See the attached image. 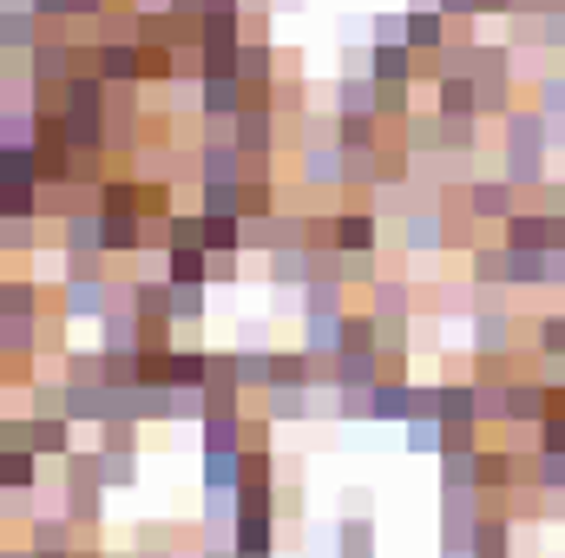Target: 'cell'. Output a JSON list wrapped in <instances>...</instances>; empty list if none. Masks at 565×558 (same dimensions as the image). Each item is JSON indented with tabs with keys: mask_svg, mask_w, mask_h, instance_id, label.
Listing matches in <instances>:
<instances>
[{
	"mask_svg": "<svg viewBox=\"0 0 565 558\" xmlns=\"http://www.w3.org/2000/svg\"><path fill=\"white\" fill-rule=\"evenodd\" d=\"M119 302H126V282H113L106 270L99 277H66V289H60V322H106Z\"/></svg>",
	"mask_w": 565,
	"mask_h": 558,
	"instance_id": "obj_2",
	"label": "cell"
},
{
	"mask_svg": "<svg viewBox=\"0 0 565 558\" xmlns=\"http://www.w3.org/2000/svg\"><path fill=\"white\" fill-rule=\"evenodd\" d=\"M139 447V420H106L99 427V453H132Z\"/></svg>",
	"mask_w": 565,
	"mask_h": 558,
	"instance_id": "obj_43",
	"label": "cell"
},
{
	"mask_svg": "<svg viewBox=\"0 0 565 558\" xmlns=\"http://www.w3.org/2000/svg\"><path fill=\"white\" fill-rule=\"evenodd\" d=\"M309 415V388H264V420H302Z\"/></svg>",
	"mask_w": 565,
	"mask_h": 558,
	"instance_id": "obj_36",
	"label": "cell"
},
{
	"mask_svg": "<svg viewBox=\"0 0 565 558\" xmlns=\"http://www.w3.org/2000/svg\"><path fill=\"white\" fill-rule=\"evenodd\" d=\"M198 13H244V0H198Z\"/></svg>",
	"mask_w": 565,
	"mask_h": 558,
	"instance_id": "obj_49",
	"label": "cell"
},
{
	"mask_svg": "<svg viewBox=\"0 0 565 558\" xmlns=\"http://www.w3.org/2000/svg\"><path fill=\"white\" fill-rule=\"evenodd\" d=\"M335 552L342 558H375V519L349 506V519L335 526Z\"/></svg>",
	"mask_w": 565,
	"mask_h": 558,
	"instance_id": "obj_27",
	"label": "cell"
},
{
	"mask_svg": "<svg viewBox=\"0 0 565 558\" xmlns=\"http://www.w3.org/2000/svg\"><path fill=\"white\" fill-rule=\"evenodd\" d=\"M460 197H467V217H473V224H507L513 204H520V191H513L507 178H480V184H467Z\"/></svg>",
	"mask_w": 565,
	"mask_h": 558,
	"instance_id": "obj_10",
	"label": "cell"
},
{
	"mask_svg": "<svg viewBox=\"0 0 565 558\" xmlns=\"http://www.w3.org/2000/svg\"><path fill=\"white\" fill-rule=\"evenodd\" d=\"M231 73H237L250 93H270V86H277V46H270V40H244L237 60H231Z\"/></svg>",
	"mask_w": 565,
	"mask_h": 558,
	"instance_id": "obj_14",
	"label": "cell"
},
{
	"mask_svg": "<svg viewBox=\"0 0 565 558\" xmlns=\"http://www.w3.org/2000/svg\"><path fill=\"white\" fill-rule=\"evenodd\" d=\"M7 500H13V493H7V486H0V526H7Z\"/></svg>",
	"mask_w": 565,
	"mask_h": 558,
	"instance_id": "obj_52",
	"label": "cell"
},
{
	"mask_svg": "<svg viewBox=\"0 0 565 558\" xmlns=\"http://www.w3.org/2000/svg\"><path fill=\"white\" fill-rule=\"evenodd\" d=\"M13 388V362H7V348H0V395Z\"/></svg>",
	"mask_w": 565,
	"mask_h": 558,
	"instance_id": "obj_50",
	"label": "cell"
},
{
	"mask_svg": "<svg viewBox=\"0 0 565 558\" xmlns=\"http://www.w3.org/2000/svg\"><path fill=\"white\" fill-rule=\"evenodd\" d=\"M0 558H40L33 546H0Z\"/></svg>",
	"mask_w": 565,
	"mask_h": 558,
	"instance_id": "obj_51",
	"label": "cell"
},
{
	"mask_svg": "<svg viewBox=\"0 0 565 558\" xmlns=\"http://www.w3.org/2000/svg\"><path fill=\"white\" fill-rule=\"evenodd\" d=\"M93 73H99L106 86H145L139 40H132V33H126V40H93Z\"/></svg>",
	"mask_w": 565,
	"mask_h": 558,
	"instance_id": "obj_6",
	"label": "cell"
},
{
	"mask_svg": "<svg viewBox=\"0 0 565 558\" xmlns=\"http://www.w3.org/2000/svg\"><path fill=\"white\" fill-rule=\"evenodd\" d=\"M553 408V388L533 375V368H520L513 382H507V427H540Z\"/></svg>",
	"mask_w": 565,
	"mask_h": 558,
	"instance_id": "obj_8",
	"label": "cell"
},
{
	"mask_svg": "<svg viewBox=\"0 0 565 558\" xmlns=\"http://www.w3.org/2000/svg\"><path fill=\"white\" fill-rule=\"evenodd\" d=\"M204 296H211V282H171V322H204Z\"/></svg>",
	"mask_w": 565,
	"mask_h": 558,
	"instance_id": "obj_37",
	"label": "cell"
},
{
	"mask_svg": "<svg viewBox=\"0 0 565 558\" xmlns=\"http://www.w3.org/2000/svg\"><path fill=\"white\" fill-rule=\"evenodd\" d=\"M473 466H480V493H493V500H507V493H513V480H520V466H513V453H507V447H480V453H473Z\"/></svg>",
	"mask_w": 565,
	"mask_h": 558,
	"instance_id": "obj_23",
	"label": "cell"
},
{
	"mask_svg": "<svg viewBox=\"0 0 565 558\" xmlns=\"http://www.w3.org/2000/svg\"><path fill=\"white\" fill-rule=\"evenodd\" d=\"M250 99H257V93H250L237 73H204V79H198V112H204L211 126H231Z\"/></svg>",
	"mask_w": 565,
	"mask_h": 558,
	"instance_id": "obj_5",
	"label": "cell"
},
{
	"mask_svg": "<svg viewBox=\"0 0 565 558\" xmlns=\"http://www.w3.org/2000/svg\"><path fill=\"white\" fill-rule=\"evenodd\" d=\"M0 486L20 500V493H40V453L33 447H0Z\"/></svg>",
	"mask_w": 565,
	"mask_h": 558,
	"instance_id": "obj_19",
	"label": "cell"
},
{
	"mask_svg": "<svg viewBox=\"0 0 565 558\" xmlns=\"http://www.w3.org/2000/svg\"><path fill=\"white\" fill-rule=\"evenodd\" d=\"M507 184L513 191H540L546 184V144H507Z\"/></svg>",
	"mask_w": 565,
	"mask_h": 558,
	"instance_id": "obj_22",
	"label": "cell"
},
{
	"mask_svg": "<svg viewBox=\"0 0 565 558\" xmlns=\"http://www.w3.org/2000/svg\"><path fill=\"white\" fill-rule=\"evenodd\" d=\"M540 355H565V309H553V315H540Z\"/></svg>",
	"mask_w": 565,
	"mask_h": 558,
	"instance_id": "obj_47",
	"label": "cell"
},
{
	"mask_svg": "<svg viewBox=\"0 0 565 558\" xmlns=\"http://www.w3.org/2000/svg\"><path fill=\"white\" fill-rule=\"evenodd\" d=\"M264 270H270L277 289H302L309 270H316V250H302V244H270V250H264Z\"/></svg>",
	"mask_w": 565,
	"mask_h": 558,
	"instance_id": "obj_17",
	"label": "cell"
},
{
	"mask_svg": "<svg viewBox=\"0 0 565 558\" xmlns=\"http://www.w3.org/2000/svg\"><path fill=\"white\" fill-rule=\"evenodd\" d=\"M540 112H546V144L559 151L565 144V79L553 73V79H540Z\"/></svg>",
	"mask_w": 565,
	"mask_h": 558,
	"instance_id": "obj_33",
	"label": "cell"
},
{
	"mask_svg": "<svg viewBox=\"0 0 565 558\" xmlns=\"http://www.w3.org/2000/svg\"><path fill=\"white\" fill-rule=\"evenodd\" d=\"M264 99H270V112H277V119H296V112H302V106H309V99H302V86H296V79H277V86H270V93H264Z\"/></svg>",
	"mask_w": 565,
	"mask_h": 558,
	"instance_id": "obj_45",
	"label": "cell"
},
{
	"mask_svg": "<svg viewBox=\"0 0 565 558\" xmlns=\"http://www.w3.org/2000/svg\"><path fill=\"white\" fill-rule=\"evenodd\" d=\"M60 382H106V348H66Z\"/></svg>",
	"mask_w": 565,
	"mask_h": 558,
	"instance_id": "obj_38",
	"label": "cell"
},
{
	"mask_svg": "<svg viewBox=\"0 0 565 558\" xmlns=\"http://www.w3.org/2000/svg\"><path fill=\"white\" fill-rule=\"evenodd\" d=\"M191 171H198V184H237V178H250V158H244L231 139H217V144H204V151H198V164H191Z\"/></svg>",
	"mask_w": 565,
	"mask_h": 558,
	"instance_id": "obj_13",
	"label": "cell"
},
{
	"mask_svg": "<svg viewBox=\"0 0 565 558\" xmlns=\"http://www.w3.org/2000/svg\"><path fill=\"white\" fill-rule=\"evenodd\" d=\"M237 270H244L237 250H211V289H217V282H237Z\"/></svg>",
	"mask_w": 565,
	"mask_h": 558,
	"instance_id": "obj_48",
	"label": "cell"
},
{
	"mask_svg": "<svg viewBox=\"0 0 565 558\" xmlns=\"http://www.w3.org/2000/svg\"><path fill=\"white\" fill-rule=\"evenodd\" d=\"M66 513L79 533H99L106 519V480H99V453H66Z\"/></svg>",
	"mask_w": 565,
	"mask_h": 558,
	"instance_id": "obj_1",
	"label": "cell"
},
{
	"mask_svg": "<svg viewBox=\"0 0 565 558\" xmlns=\"http://www.w3.org/2000/svg\"><path fill=\"white\" fill-rule=\"evenodd\" d=\"M434 119H480V79L473 73H440L434 79Z\"/></svg>",
	"mask_w": 565,
	"mask_h": 558,
	"instance_id": "obj_9",
	"label": "cell"
},
{
	"mask_svg": "<svg viewBox=\"0 0 565 558\" xmlns=\"http://www.w3.org/2000/svg\"><path fill=\"white\" fill-rule=\"evenodd\" d=\"M375 322H408V289L402 282H375Z\"/></svg>",
	"mask_w": 565,
	"mask_h": 558,
	"instance_id": "obj_40",
	"label": "cell"
},
{
	"mask_svg": "<svg viewBox=\"0 0 565 558\" xmlns=\"http://www.w3.org/2000/svg\"><path fill=\"white\" fill-rule=\"evenodd\" d=\"M0 315H46L40 282H33V277H7V282H0Z\"/></svg>",
	"mask_w": 565,
	"mask_h": 558,
	"instance_id": "obj_30",
	"label": "cell"
},
{
	"mask_svg": "<svg viewBox=\"0 0 565 558\" xmlns=\"http://www.w3.org/2000/svg\"><path fill=\"white\" fill-rule=\"evenodd\" d=\"M231 368H237V388L244 395H264L270 382H277V348H231Z\"/></svg>",
	"mask_w": 565,
	"mask_h": 558,
	"instance_id": "obj_18",
	"label": "cell"
},
{
	"mask_svg": "<svg viewBox=\"0 0 565 558\" xmlns=\"http://www.w3.org/2000/svg\"><path fill=\"white\" fill-rule=\"evenodd\" d=\"M158 230H164V250H211V244H204V211H198V217H191V211H171Z\"/></svg>",
	"mask_w": 565,
	"mask_h": 558,
	"instance_id": "obj_29",
	"label": "cell"
},
{
	"mask_svg": "<svg viewBox=\"0 0 565 558\" xmlns=\"http://www.w3.org/2000/svg\"><path fill=\"white\" fill-rule=\"evenodd\" d=\"M106 217V257H132L145 244V217H113V211H99Z\"/></svg>",
	"mask_w": 565,
	"mask_h": 558,
	"instance_id": "obj_34",
	"label": "cell"
},
{
	"mask_svg": "<svg viewBox=\"0 0 565 558\" xmlns=\"http://www.w3.org/2000/svg\"><path fill=\"white\" fill-rule=\"evenodd\" d=\"M402 427H408V447H415V453H434V460H440V420L422 415V420H402Z\"/></svg>",
	"mask_w": 565,
	"mask_h": 558,
	"instance_id": "obj_46",
	"label": "cell"
},
{
	"mask_svg": "<svg viewBox=\"0 0 565 558\" xmlns=\"http://www.w3.org/2000/svg\"><path fill=\"white\" fill-rule=\"evenodd\" d=\"M546 500H565V453H533V466H520Z\"/></svg>",
	"mask_w": 565,
	"mask_h": 558,
	"instance_id": "obj_35",
	"label": "cell"
},
{
	"mask_svg": "<svg viewBox=\"0 0 565 558\" xmlns=\"http://www.w3.org/2000/svg\"><path fill=\"white\" fill-rule=\"evenodd\" d=\"M375 106H382V79H375V73H342V79H335V112H355V119H362V112H375Z\"/></svg>",
	"mask_w": 565,
	"mask_h": 558,
	"instance_id": "obj_21",
	"label": "cell"
},
{
	"mask_svg": "<svg viewBox=\"0 0 565 558\" xmlns=\"http://www.w3.org/2000/svg\"><path fill=\"white\" fill-rule=\"evenodd\" d=\"M329 250H335V257H375V250H382V217H375V204H342V211L329 217Z\"/></svg>",
	"mask_w": 565,
	"mask_h": 558,
	"instance_id": "obj_3",
	"label": "cell"
},
{
	"mask_svg": "<svg viewBox=\"0 0 565 558\" xmlns=\"http://www.w3.org/2000/svg\"><path fill=\"white\" fill-rule=\"evenodd\" d=\"M198 211L204 217H244V178L237 184H198Z\"/></svg>",
	"mask_w": 565,
	"mask_h": 558,
	"instance_id": "obj_31",
	"label": "cell"
},
{
	"mask_svg": "<svg viewBox=\"0 0 565 558\" xmlns=\"http://www.w3.org/2000/svg\"><path fill=\"white\" fill-rule=\"evenodd\" d=\"M231 552L277 558V513H231Z\"/></svg>",
	"mask_w": 565,
	"mask_h": 558,
	"instance_id": "obj_11",
	"label": "cell"
},
{
	"mask_svg": "<svg viewBox=\"0 0 565 558\" xmlns=\"http://www.w3.org/2000/svg\"><path fill=\"white\" fill-rule=\"evenodd\" d=\"M244 473V453H204V500H231Z\"/></svg>",
	"mask_w": 565,
	"mask_h": 558,
	"instance_id": "obj_28",
	"label": "cell"
},
{
	"mask_svg": "<svg viewBox=\"0 0 565 558\" xmlns=\"http://www.w3.org/2000/svg\"><path fill=\"white\" fill-rule=\"evenodd\" d=\"M73 533V513H33V552H79Z\"/></svg>",
	"mask_w": 565,
	"mask_h": 558,
	"instance_id": "obj_26",
	"label": "cell"
},
{
	"mask_svg": "<svg viewBox=\"0 0 565 558\" xmlns=\"http://www.w3.org/2000/svg\"><path fill=\"white\" fill-rule=\"evenodd\" d=\"M204 558H237V552H231V546H217V552H204Z\"/></svg>",
	"mask_w": 565,
	"mask_h": 558,
	"instance_id": "obj_53",
	"label": "cell"
},
{
	"mask_svg": "<svg viewBox=\"0 0 565 558\" xmlns=\"http://www.w3.org/2000/svg\"><path fill=\"white\" fill-rule=\"evenodd\" d=\"M204 375H211V355L204 348H184V342H171V355H164V388H191V395H204Z\"/></svg>",
	"mask_w": 565,
	"mask_h": 558,
	"instance_id": "obj_16",
	"label": "cell"
},
{
	"mask_svg": "<svg viewBox=\"0 0 565 558\" xmlns=\"http://www.w3.org/2000/svg\"><path fill=\"white\" fill-rule=\"evenodd\" d=\"M507 289H546V250H507Z\"/></svg>",
	"mask_w": 565,
	"mask_h": 558,
	"instance_id": "obj_32",
	"label": "cell"
},
{
	"mask_svg": "<svg viewBox=\"0 0 565 558\" xmlns=\"http://www.w3.org/2000/svg\"><path fill=\"white\" fill-rule=\"evenodd\" d=\"M467 270H473V282H507V244H480L473 257H467Z\"/></svg>",
	"mask_w": 565,
	"mask_h": 558,
	"instance_id": "obj_39",
	"label": "cell"
},
{
	"mask_svg": "<svg viewBox=\"0 0 565 558\" xmlns=\"http://www.w3.org/2000/svg\"><path fill=\"white\" fill-rule=\"evenodd\" d=\"M224 132H231V144H237L244 158H270V151H277V132H282V119L270 112V99L257 93V99H250V106H244V112H237V119H231Z\"/></svg>",
	"mask_w": 565,
	"mask_h": 558,
	"instance_id": "obj_4",
	"label": "cell"
},
{
	"mask_svg": "<svg viewBox=\"0 0 565 558\" xmlns=\"http://www.w3.org/2000/svg\"><path fill=\"white\" fill-rule=\"evenodd\" d=\"M33 453H40V460H66V453H79V447H73V420L66 415H33Z\"/></svg>",
	"mask_w": 565,
	"mask_h": 558,
	"instance_id": "obj_24",
	"label": "cell"
},
{
	"mask_svg": "<svg viewBox=\"0 0 565 558\" xmlns=\"http://www.w3.org/2000/svg\"><path fill=\"white\" fill-rule=\"evenodd\" d=\"M126 302L139 309L145 322H171V282H164V277H139V282H126Z\"/></svg>",
	"mask_w": 565,
	"mask_h": 558,
	"instance_id": "obj_25",
	"label": "cell"
},
{
	"mask_svg": "<svg viewBox=\"0 0 565 558\" xmlns=\"http://www.w3.org/2000/svg\"><path fill=\"white\" fill-rule=\"evenodd\" d=\"M302 184H335V191H349V151L342 144H302Z\"/></svg>",
	"mask_w": 565,
	"mask_h": 558,
	"instance_id": "obj_15",
	"label": "cell"
},
{
	"mask_svg": "<svg viewBox=\"0 0 565 558\" xmlns=\"http://www.w3.org/2000/svg\"><path fill=\"white\" fill-rule=\"evenodd\" d=\"M440 558H473V552H440Z\"/></svg>",
	"mask_w": 565,
	"mask_h": 558,
	"instance_id": "obj_55",
	"label": "cell"
},
{
	"mask_svg": "<svg viewBox=\"0 0 565 558\" xmlns=\"http://www.w3.org/2000/svg\"><path fill=\"white\" fill-rule=\"evenodd\" d=\"M93 453H99V447H93ZM132 460H139V453H99V480H106V493L139 480V466H132Z\"/></svg>",
	"mask_w": 565,
	"mask_h": 558,
	"instance_id": "obj_42",
	"label": "cell"
},
{
	"mask_svg": "<svg viewBox=\"0 0 565 558\" xmlns=\"http://www.w3.org/2000/svg\"><path fill=\"white\" fill-rule=\"evenodd\" d=\"M178 204H171V184L164 178H145V224H164Z\"/></svg>",
	"mask_w": 565,
	"mask_h": 558,
	"instance_id": "obj_44",
	"label": "cell"
},
{
	"mask_svg": "<svg viewBox=\"0 0 565 558\" xmlns=\"http://www.w3.org/2000/svg\"><path fill=\"white\" fill-rule=\"evenodd\" d=\"M473 355H513V302H473Z\"/></svg>",
	"mask_w": 565,
	"mask_h": 558,
	"instance_id": "obj_7",
	"label": "cell"
},
{
	"mask_svg": "<svg viewBox=\"0 0 565 558\" xmlns=\"http://www.w3.org/2000/svg\"><path fill=\"white\" fill-rule=\"evenodd\" d=\"M369 73H375L382 86H415L422 53H408L402 40H369Z\"/></svg>",
	"mask_w": 565,
	"mask_h": 558,
	"instance_id": "obj_12",
	"label": "cell"
},
{
	"mask_svg": "<svg viewBox=\"0 0 565 558\" xmlns=\"http://www.w3.org/2000/svg\"><path fill=\"white\" fill-rule=\"evenodd\" d=\"M204 244L211 250H244V217H204Z\"/></svg>",
	"mask_w": 565,
	"mask_h": 558,
	"instance_id": "obj_41",
	"label": "cell"
},
{
	"mask_svg": "<svg viewBox=\"0 0 565 558\" xmlns=\"http://www.w3.org/2000/svg\"><path fill=\"white\" fill-rule=\"evenodd\" d=\"M335 144L349 151V158H369V151H382V119L375 112H335Z\"/></svg>",
	"mask_w": 565,
	"mask_h": 558,
	"instance_id": "obj_20",
	"label": "cell"
},
{
	"mask_svg": "<svg viewBox=\"0 0 565 558\" xmlns=\"http://www.w3.org/2000/svg\"><path fill=\"white\" fill-rule=\"evenodd\" d=\"M7 60H13V53H7V46H0V79H7Z\"/></svg>",
	"mask_w": 565,
	"mask_h": 558,
	"instance_id": "obj_54",
	"label": "cell"
}]
</instances>
